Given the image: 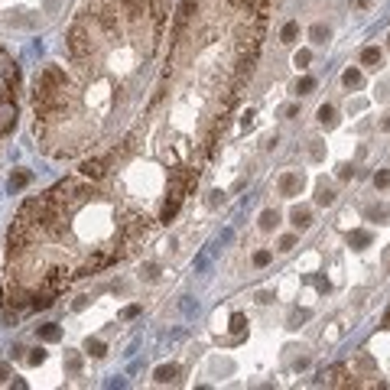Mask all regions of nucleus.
I'll list each match as a JSON object with an SVG mask.
<instances>
[{
    "mask_svg": "<svg viewBox=\"0 0 390 390\" xmlns=\"http://www.w3.org/2000/svg\"><path fill=\"white\" fill-rule=\"evenodd\" d=\"M273 3L179 0L140 117L13 215L0 276L7 312L52 306L78 280L130 260L179 215L257 68Z\"/></svg>",
    "mask_w": 390,
    "mask_h": 390,
    "instance_id": "nucleus-1",
    "label": "nucleus"
},
{
    "mask_svg": "<svg viewBox=\"0 0 390 390\" xmlns=\"http://www.w3.org/2000/svg\"><path fill=\"white\" fill-rule=\"evenodd\" d=\"M169 23L173 0H78L62 52L30 91L39 153L85 160L117 143L160 75Z\"/></svg>",
    "mask_w": 390,
    "mask_h": 390,
    "instance_id": "nucleus-2",
    "label": "nucleus"
},
{
    "mask_svg": "<svg viewBox=\"0 0 390 390\" xmlns=\"http://www.w3.org/2000/svg\"><path fill=\"white\" fill-rule=\"evenodd\" d=\"M20 120V65L0 46V146Z\"/></svg>",
    "mask_w": 390,
    "mask_h": 390,
    "instance_id": "nucleus-3",
    "label": "nucleus"
},
{
    "mask_svg": "<svg viewBox=\"0 0 390 390\" xmlns=\"http://www.w3.org/2000/svg\"><path fill=\"white\" fill-rule=\"evenodd\" d=\"M299 189H303V173H286L280 179V192L283 195H296Z\"/></svg>",
    "mask_w": 390,
    "mask_h": 390,
    "instance_id": "nucleus-4",
    "label": "nucleus"
},
{
    "mask_svg": "<svg viewBox=\"0 0 390 390\" xmlns=\"http://www.w3.org/2000/svg\"><path fill=\"white\" fill-rule=\"evenodd\" d=\"M380 59H384V55H380V49H374V46H368V49L361 52V62L368 65V68H377V65H380Z\"/></svg>",
    "mask_w": 390,
    "mask_h": 390,
    "instance_id": "nucleus-5",
    "label": "nucleus"
},
{
    "mask_svg": "<svg viewBox=\"0 0 390 390\" xmlns=\"http://www.w3.org/2000/svg\"><path fill=\"white\" fill-rule=\"evenodd\" d=\"M176 374H179V368H176V364H169V368H160V371H156V380H160V384H166V380H176Z\"/></svg>",
    "mask_w": 390,
    "mask_h": 390,
    "instance_id": "nucleus-6",
    "label": "nucleus"
},
{
    "mask_svg": "<svg viewBox=\"0 0 390 390\" xmlns=\"http://www.w3.org/2000/svg\"><path fill=\"white\" fill-rule=\"evenodd\" d=\"M309 221H312V218H309L306 208H296V211H292V225L296 228H309Z\"/></svg>",
    "mask_w": 390,
    "mask_h": 390,
    "instance_id": "nucleus-7",
    "label": "nucleus"
},
{
    "mask_svg": "<svg viewBox=\"0 0 390 390\" xmlns=\"http://www.w3.org/2000/svg\"><path fill=\"white\" fill-rule=\"evenodd\" d=\"M319 120H322L325 127H332V124H335V108H328V104H322V108H319Z\"/></svg>",
    "mask_w": 390,
    "mask_h": 390,
    "instance_id": "nucleus-8",
    "label": "nucleus"
},
{
    "mask_svg": "<svg viewBox=\"0 0 390 390\" xmlns=\"http://www.w3.org/2000/svg\"><path fill=\"white\" fill-rule=\"evenodd\" d=\"M276 221H280V215H276V211H263V215H260V228H263V231L276 228Z\"/></svg>",
    "mask_w": 390,
    "mask_h": 390,
    "instance_id": "nucleus-9",
    "label": "nucleus"
},
{
    "mask_svg": "<svg viewBox=\"0 0 390 390\" xmlns=\"http://www.w3.org/2000/svg\"><path fill=\"white\" fill-rule=\"evenodd\" d=\"M341 81H345L348 88H358V85H361V72H358V68H348V72H345V78H341Z\"/></svg>",
    "mask_w": 390,
    "mask_h": 390,
    "instance_id": "nucleus-10",
    "label": "nucleus"
},
{
    "mask_svg": "<svg viewBox=\"0 0 390 390\" xmlns=\"http://www.w3.org/2000/svg\"><path fill=\"white\" fill-rule=\"evenodd\" d=\"M312 43L315 46H325V43H328V30H325V26H312Z\"/></svg>",
    "mask_w": 390,
    "mask_h": 390,
    "instance_id": "nucleus-11",
    "label": "nucleus"
},
{
    "mask_svg": "<svg viewBox=\"0 0 390 390\" xmlns=\"http://www.w3.org/2000/svg\"><path fill=\"white\" fill-rule=\"evenodd\" d=\"M315 198H319V205H332V202H335V192H332V189H325V185H322Z\"/></svg>",
    "mask_w": 390,
    "mask_h": 390,
    "instance_id": "nucleus-12",
    "label": "nucleus"
},
{
    "mask_svg": "<svg viewBox=\"0 0 390 390\" xmlns=\"http://www.w3.org/2000/svg\"><path fill=\"white\" fill-rule=\"evenodd\" d=\"M296 32H299V26H296V23H286V26H283V43H292Z\"/></svg>",
    "mask_w": 390,
    "mask_h": 390,
    "instance_id": "nucleus-13",
    "label": "nucleus"
},
{
    "mask_svg": "<svg viewBox=\"0 0 390 390\" xmlns=\"http://www.w3.org/2000/svg\"><path fill=\"white\" fill-rule=\"evenodd\" d=\"M351 244H355V247H364V244H371V234H364V231H355V234H351Z\"/></svg>",
    "mask_w": 390,
    "mask_h": 390,
    "instance_id": "nucleus-14",
    "label": "nucleus"
},
{
    "mask_svg": "<svg viewBox=\"0 0 390 390\" xmlns=\"http://www.w3.org/2000/svg\"><path fill=\"white\" fill-rule=\"evenodd\" d=\"M374 185H377V189H387V185H390V173H387V169H380V173L374 176Z\"/></svg>",
    "mask_w": 390,
    "mask_h": 390,
    "instance_id": "nucleus-15",
    "label": "nucleus"
},
{
    "mask_svg": "<svg viewBox=\"0 0 390 390\" xmlns=\"http://www.w3.org/2000/svg\"><path fill=\"white\" fill-rule=\"evenodd\" d=\"M368 215H371V218H380V221H384V218L390 215V208H387V205H377V208H368Z\"/></svg>",
    "mask_w": 390,
    "mask_h": 390,
    "instance_id": "nucleus-16",
    "label": "nucleus"
},
{
    "mask_svg": "<svg viewBox=\"0 0 390 390\" xmlns=\"http://www.w3.org/2000/svg\"><path fill=\"white\" fill-rule=\"evenodd\" d=\"M312 88H315V81H312V78H303V81L296 85V91H299V95H309Z\"/></svg>",
    "mask_w": 390,
    "mask_h": 390,
    "instance_id": "nucleus-17",
    "label": "nucleus"
},
{
    "mask_svg": "<svg viewBox=\"0 0 390 390\" xmlns=\"http://www.w3.org/2000/svg\"><path fill=\"white\" fill-rule=\"evenodd\" d=\"M88 351H91L95 358H101L104 355V345H101V341H88Z\"/></svg>",
    "mask_w": 390,
    "mask_h": 390,
    "instance_id": "nucleus-18",
    "label": "nucleus"
},
{
    "mask_svg": "<svg viewBox=\"0 0 390 390\" xmlns=\"http://www.w3.org/2000/svg\"><path fill=\"white\" fill-rule=\"evenodd\" d=\"M309 59H312V55L306 52V49H303V52H296V65H299V68H306V65H309Z\"/></svg>",
    "mask_w": 390,
    "mask_h": 390,
    "instance_id": "nucleus-19",
    "label": "nucleus"
},
{
    "mask_svg": "<svg viewBox=\"0 0 390 390\" xmlns=\"http://www.w3.org/2000/svg\"><path fill=\"white\" fill-rule=\"evenodd\" d=\"M267 260H270V254H267V250H257V254H254V263H257V267H263Z\"/></svg>",
    "mask_w": 390,
    "mask_h": 390,
    "instance_id": "nucleus-20",
    "label": "nucleus"
},
{
    "mask_svg": "<svg viewBox=\"0 0 390 390\" xmlns=\"http://www.w3.org/2000/svg\"><path fill=\"white\" fill-rule=\"evenodd\" d=\"M143 273H146V280H156V273H160V270H156V263H146Z\"/></svg>",
    "mask_w": 390,
    "mask_h": 390,
    "instance_id": "nucleus-21",
    "label": "nucleus"
},
{
    "mask_svg": "<svg viewBox=\"0 0 390 390\" xmlns=\"http://www.w3.org/2000/svg\"><path fill=\"white\" fill-rule=\"evenodd\" d=\"M292 244H296V238H283V241H280V250H290Z\"/></svg>",
    "mask_w": 390,
    "mask_h": 390,
    "instance_id": "nucleus-22",
    "label": "nucleus"
},
{
    "mask_svg": "<svg viewBox=\"0 0 390 390\" xmlns=\"http://www.w3.org/2000/svg\"><path fill=\"white\" fill-rule=\"evenodd\" d=\"M43 335H46V338H59V328H52V325H49V328H43Z\"/></svg>",
    "mask_w": 390,
    "mask_h": 390,
    "instance_id": "nucleus-23",
    "label": "nucleus"
}]
</instances>
